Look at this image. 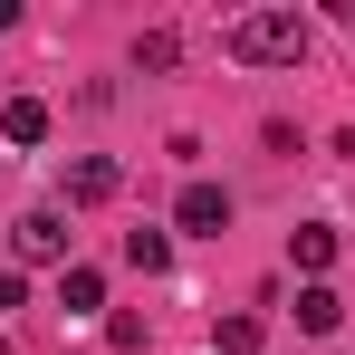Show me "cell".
<instances>
[{"label":"cell","instance_id":"3","mask_svg":"<svg viewBox=\"0 0 355 355\" xmlns=\"http://www.w3.org/2000/svg\"><path fill=\"white\" fill-rule=\"evenodd\" d=\"M10 250H19L29 269L67 259V211H19V221H10Z\"/></svg>","mask_w":355,"mask_h":355},{"label":"cell","instance_id":"5","mask_svg":"<svg viewBox=\"0 0 355 355\" xmlns=\"http://www.w3.org/2000/svg\"><path fill=\"white\" fill-rule=\"evenodd\" d=\"M297 327H307V336H336V327H346V297L327 288V279H307V288H297Z\"/></svg>","mask_w":355,"mask_h":355},{"label":"cell","instance_id":"9","mask_svg":"<svg viewBox=\"0 0 355 355\" xmlns=\"http://www.w3.org/2000/svg\"><path fill=\"white\" fill-rule=\"evenodd\" d=\"M164 259H173V231H125V269H144V279H154Z\"/></svg>","mask_w":355,"mask_h":355},{"label":"cell","instance_id":"10","mask_svg":"<svg viewBox=\"0 0 355 355\" xmlns=\"http://www.w3.org/2000/svg\"><path fill=\"white\" fill-rule=\"evenodd\" d=\"M173 58H182V39H173V29H144V39H135V67H144V77H164Z\"/></svg>","mask_w":355,"mask_h":355},{"label":"cell","instance_id":"7","mask_svg":"<svg viewBox=\"0 0 355 355\" xmlns=\"http://www.w3.org/2000/svg\"><path fill=\"white\" fill-rule=\"evenodd\" d=\"M39 135H49V106L39 96H10L0 106V144H39Z\"/></svg>","mask_w":355,"mask_h":355},{"label":"cell","instance_id":"2","mask_svg":"<svg viewBox=\"0 0 355 355\" xmlns=\"http://www.w3.org/2000/svg\"><path fill=\"white\" fill-rule=\"evenodd\" d=\"M173 231H202V240H221L231 231V192H221V182H182V202H173Z\"/></svg>","mask_w":355,"mask_h":355},{"label":"cell","instance_id":"11","mask_svg":"<svg viewBox=\"0 0 355 355\" xmlns=\"http://www.w3.org/2000/svg\"><path fill=\"white\" fill-rule=\"evenodd\" d=\"M211 346H221V355H259V317H221Z\"/></svg>","mask_w":355,"mask_h":355},{"label":"cell","instance_id":"8","mask_svg":"<svg viewBox=\"0 0 355 355\" xmlns=\"http://www.w3.org/2000/svg\"><path fill=\"white\" fill-rule=\"evenodd\" d=\"M288 259L307 269V279H327V269H336V231H327V221H307V231L288 240Z\"/></svg>","mask_w":355,"mask_h":355},{"label":"cell","instance_id":"6","mask_svg":"<svg viewBox=\"0 0 355 355\" xmlns=\"http://www.w3.org/2000/svg\"><path fill=\"white\" fill-rule=\"evenodd\" d=\"M58 307H67V317H96V307H106V279H96L87 259H67V279H58Z\"/></svg>","mask_w":355,"mask_h":355},{"label":"cell","instance_id":"1","mask_svg":"<svg viewBox=\"0 0 355 355\" xmlns=\"http://www.w3.org/2000/svg\"><path fill=\"white\" fill-rule=\"evenodd\" d=\"M221 49H231L240 67H297L307 58V19H297V10H240L231 29H221Z\"/></svg>","mask_w":355,"mask_h":355},{"label":"cell","instance_id":"4","mask_svg":"<svg viewBox=\"0 0 355 355\" xmlns=\"http://www.w3.org/2000/svg\"><path fill=\"white\" fill-rule=\"evenodd\" d=\"M116 164H106V154H77V164H67V202H77V211H96V202H116Z\"/></svg>","mask_w":355,"mask_h":355}]
</instances>
